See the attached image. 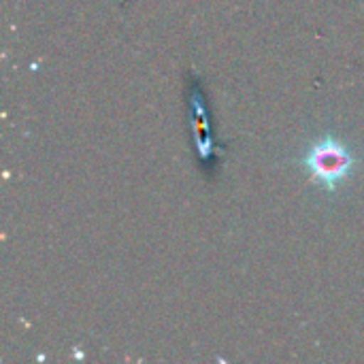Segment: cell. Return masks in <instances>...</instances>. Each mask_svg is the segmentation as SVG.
Listing matches in <instances>:
<instances>
[{
	"mask_svg": "<svg viewBox=\"0 0 364 364\" xmlns=\"http://www.w3.org/2000/svg\"><path fill=\"white\" fill-rule=\"evenodd\" d=\"M356 164L358 158L354 149L335 134L316 139L301 158V166L309 173L311 181L331 194L337 192L354 175Z\"/></svg>",
	"mask_w": 364,
	"mask_h": 364,
	"instance_id": "obj_1",
	"label": "cell"
},
{
	"mask_svg": "<svg viewBox=\"0 0 364 364\" xmlns=\"http://www.w3.org/2000/svg\"><path fill=\"white\" fill-rule=\"evenodd\" d=\"M190 122H192V128H194L200 162L205 166L213 168L218 164L220 149H218V145L213 141V134H211L209 111H207V105H205V98H203V92H200L198 83H194L190 87Z\"/></svg>",
	"mask_w": 364,
	"mask_h": 364,
	"instance_id": "obj_2",
	"label": "cell"
}]
</instances>
